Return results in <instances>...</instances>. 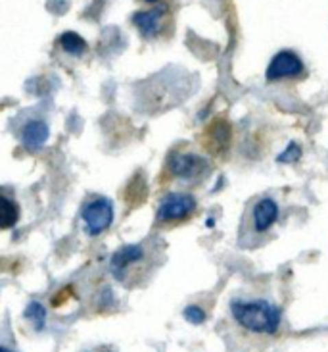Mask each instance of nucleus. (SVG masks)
<instances>
[{"instance_id":"nucleus-4","label":"nucleus","mask_w":328,"mask_h":352,"mask_svg":"<svg viewBox=\"0 0 328 352\" xmlns=\"http://www.w3.org/2000/svg\"><path fill=\"white\" fill-rule=\"evenodd\" d=\"M169 170L180 179H198L200 175H204L207 172V162L198 154L177 153L171 156Z\"/></svg>"},{"instance_id":"nucleus-5","label":"nucleus","mask_w":328,"mask_h":352,"mask_svg":"<svg viewBox=\"0 0 328 352\" xmlns=\"http://www.w3.org/2000/svg\"><path fill=\"white\" fill-rule=\"evenodd\" d=\"M301 74H303V62H301L298 54H294L290 50L279 52L267 67V79L269 81H279V79H286V77H298Z\"/></svg>"},{"instance_id":"nucleus-8","label":"nucleus","mask_w":328,"mask_h":352,"mask_svg":"<svg viewBox=\"0 0 328 352\" xmlns=\"http://www.w3.org/2000/svg\"><path fill=\"white\" fill-rule=\"evenodd\" d=\"M252 219L255 231H267L279 219V204L272 199H261L253 208Z\"/></svg>"},{"instance_id":"nucleus-16","label":"nucleus","mask_w":328,"mask_h":352,"mask_svg":"<svg viewBox=\"0 0 328 352\" xmlns=\"http://www.w3.org/2000/svg\"><path fill=\"white\" fill-rule=\"evenodd\" d=\"M144 2H150V4H154V2H158V0H144Z\"/></svg>"},{"instance_id":"nucleus-12","label":"nucleus","mask_w":328,"mask_h":352,"mask_svg":"<svg viewBox=\"0 0 328 352\" xmlns=\"http://www.w3.org/2000/svg\"><path fill=\"white\" fill-rule=\"evenodd\" d=\"M60 45H62V48H64L66 52L73 54V56L83 54L84 50H86V43H84L83 37L77 35V33H64V35L60 37Z\"/></svg>"},{"instance_id":"nucleus-11","label":"nucleus","mask_w":328,"mask_h":352,"mask_svg":"<svg viewBox=\"0 0 328 352\" xmlns=\"http://www.w3.org/2000/svg\"><path fill=\"white\" fill-rule=\"evenodd\" d=\"M19 219V208L16 202H12L6 197H2V212H0V223L2 228L8 229L12 226H16V221Z\"/></svg>"},{"instance_id":"nucleus-13","label":"nucleus","mask_w":328,"mask_h":352,"mask_svg":"<svg viewBox=\"0 0 328 352\" xmlns=\"http://www.w3.org/2000/svg\"><path fill=\"white\" fill-rule=\"evenodd\" d=\"M25 318L35 325V329L40 331L45 327V322H47V310L40 302H29L27 308H25Z\"/></svg>"},{"instance_id":"nucleus-14","label":"nucleus","mask_w":328,"mask_h":352,"mask_svg":"<svg viewBox=\"0 0 328 352\" xmlns=\"http://www.w3.org/2000/svg\"><path fill=\"white\" fill-rule=\"evenodd\" d=\"M185 318L190 324L200 325L206 322V312L200 306H188V308H185Z\"/></svg>"},{"instance_id":"nucleus-9","label":"nucleus","mask_w":328,"mask_h":352,"mask_svg":"<svg viewBox=\"0 0 328 352\" xmlns=\"http://www.w3.org/2000/svg\"><path fill=\"white\" fill-rule=\"evenodd\" d=\"M229 141H231V125L226 122H217L206 131V146L211 153L225 151Z\"/></svg>"},{"instance_id":"nucleus-2","label":"nucleus","mask_w":328,"mask_h":352,"mask_svg":"<svg viewBox=\"0 0 328 352\" xmlns=\"http://www.w3.org/2000/svg\"><path fill=\"white\" fill-rule=\"evenodd\" d=\"M83 219L86 223V231L89 235H100L106 229L112 226L113 221V204L112 200L104 199H94L91 200L86 206L83 208Z\"/></svg>"},{"instance_id":"nucleus-17","label":"nucleus","mask_w":328,"mask_h":352,"mask_svg":"<svg viewBox=\"0 0 328 352\" xmlns=\"http://www.w3.org/2000/svg\"><path fill=\"white\" fill-rule=\"evenodd\" d=\"M0 352H10V351H6V349H2V351H0Z\"/></svg>"},{"instance_id":"nucleus-6","label":"nucleus","mask_w":328,"mask_h":352,"mask_svg":"<svg viewBox=\"0 0 328 352\" xmlns=\"http://www.w3.org/2000/svg\"><path fill=\"white\" fill-rule=\"evenodd\" d=\"M144 260V248L139 247V245H127V247L119 248L115 254L110 260V270L115 279L123 281L125 279V274L131 270L134 264H139Z\"/></svg>"},{"instance_id":"nucleus-1","label":"nucleus","mask_w":328,"mask_h":352,"mask_svg":"<svg viewBox=\"0 0 328 352\" xmlns=\"http://www.w3.org/2000/svg\"><path fill=\"white\" fill-rule=\"evenodd\" d=\"M231 312L246 331L274 335L281 327L282 310L269 300H235Z\"/></svg>"},{"instance_id":"nucleus-7","label":"nucleus","mask_w":328,"mask_h":352,"mask_svg":"<svg viewBox=\"0 0 328 352\" xmlns=\"http://www.w3.org/2000/svg\"><path fill=\"white\" fill-rule=\"evenodd\" d=\"M165 19H167L165 8H154L134 14L132 21L137 28L141 29L144 37H156V35H160L161 29L165 28Z\"/></svg>"},{"instance_id":"nucleus-10","label":"nucleus","mask_w":328,"mask_h":352,"mask_svg":"<svg viewBox=\"0 0 328 352\" xmlns=\"http://www.w3.org/2000/svg\"><path fill=\"white\" fill-rule=\"evenodd\" d=\"M48 139V125L45 122H29L23 131H21V141L25 144V148L35 151L40 148L45 141Z\"/></svg>"},{"instance_id":"nucleus-3","label":"nucleus","mask_w":328,"mask_h":352,"mask_svg":"<svg viewBox=\"0 0 328 352\" xmlns=\"http://www.w3.org/2000/svg\"><path fill=\"white\" fill-rule=\"evenodd\" d=\"M196 210V199L192 195H185V192H173L167 195L161 200L160 208H158V219L160 221H180L192 216Z\"/></svg>"},{"instance_id":"nucleus-15","label":"nucleus","mask_w":328,"mask_h":352,"mask_svg":"<svg viewBox=\"0 0 328 352\" xmlns=\"http://www.w3.org/2000/svg\"><path fill=\"white\" fill-rule=\"evenodd\" d=\"M301 151L300 146L296 143H292L288 148H286V153H282L279 156V162H296V160H300Z\"/></svg>"}]
</instances>
